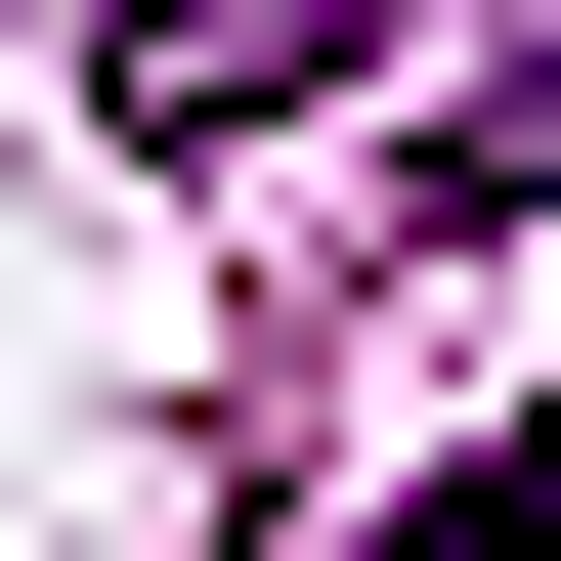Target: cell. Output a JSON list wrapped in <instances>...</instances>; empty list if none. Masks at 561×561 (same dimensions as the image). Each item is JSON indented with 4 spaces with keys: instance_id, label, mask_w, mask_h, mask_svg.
I'll return each mask as SVG.
<instances>
[{
    "instance_id": "7a4b0ae2",
    "label": "cell",
    "mask_w": 561,
    "mask_h": 561,
    "mask_svg": "<svg viewBox=\"0 0 561 561\" xmlns=\"http://www.w3.org/2000/svg\"><path fill=\"white\" fill-rule=\"evenodd\" d=\"M389 561H561V432H476V476H432V518H389Z\"/></svg>"
},
{
    "instance_id": "6da1fadb",
    "label": "cell",
    "mask_w": 561,
    "mask_h": 561,
    "mask_svg": "<svg viewBox=\"0 0 561 561\" xmlns=\"http://www.w3.org/2000/svg\"><path fill=\"white\" fill-rule=\"evenodd\" d=\"M389 44V0H130V44H87V87H130V130H302V87H346Z\"/></svg>"
}]
</instances>
